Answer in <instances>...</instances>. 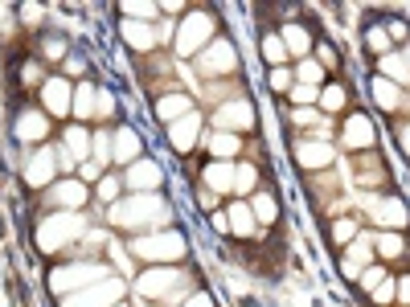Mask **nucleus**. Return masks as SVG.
<instances>
[{
  "label": "nucleus",
  "instance_id": "nucleus-1",
  "mask_svg": "<svg viewBox=\"0 0 410 307\" xmlns=\"http://www.w3.org/2000/svg\"><path fill=\"white\" fill-rule=\"evenodd\" d=\"M103 275H107V266H98V262H70V266H58L49 283H53V291L62 295V291H70V287L78 291L86 283L95 287V283H103Z\"/></svg>",
  "mask_w": 410,
  "mask_h": 307
},
{
  "label": "nucleus",
  "instance_id": "nucleus-2",
  "mask_svg": "<svg viewBox=\"0 0 410 307\" xmlns=\"http://www.w3.org/2000/svg\"><path fill=\"white\" fill-rule=\"evenodd\" d=\"M131 250H135L140 259H168V262H173V259L185 254V238L173 234V229H168V234H156V238L144 234V238H131Z\"/></svg>",
  "mask_w": 410,
  "mask_h": 307
},
{
  "label": "nucleus",
  "instance_id": "nucleus-3",
  "mask_svg": "<svg viewBox=\"0 0 410 307\" xmlns=\"http://www.w3.org/2000/svg\"><path fill=\"white\" fill-rule=\"evenodd\" d=\"M148 217H164V205L156 193H140L111 209V222H119V226H135V222H148Z\"/></svg>",
  "mask_w": 410,
  "mask_h": 307
},
{
  "label": "nucleus",
  "instance_id": "nucleus-4",
  "mask_svg": "<svg viewBox=\"0 0 410 307\" xmlns=\"http://www.w3.org/2000/svg\"><path fill=\"white\" fill-rule=\"evenodd\" d=\"M115 299H123V279H103L86 291H74L70 299H62V307H111Z\"/></svg>",
  "mask_w": 410,
  "mask_h": 307
},
{
  "label": "nucleus",
  "instance_id": "nucleus-5",
  "mask_svg": "<svg viewBox=\"0 0 410 307\" xmlns=\"http://www.w3.org/2000/svg\"><path fill=\"white\" fill-rule=\"evenodd\" d=\"M210 33H213V16L210 13H189V16H185V25L177 29V53H180V58L197 53L201 41H205Z\"/></svg>",
  "mask_w": 410,
  "mask_h": 307
},
{
  "label": "nucleus",
  "instance_id": "nucleus-6",
  "mask_svg": "<svg viewBox=\"0 0 410 307\" xmlns=\"http://www.w3.org/2000/svg\"><path fill=\"white\" fill-rule=\"evenodd\" d=\"M82 222L74 217V213H58V217H46L41 222V250H58L62 242H70V238H78Z\"/></svg>",
  "mask_w": 410,
  "mask_h": 307
},
{
  "label": "nucleus",
  "instance_id": "nucleus-7",
  "mask_svg": "<svg viewBox=\"0 0 410 307\" xmlns=\"http://www.w3.org/2000/svg\"><path fill=\"white\" fill-rule=\"evenodd\" d=\"M58 177V160H53V147H41V152H33L29 164H25V184L29 189H49Z\"/></svg>",
  "mask_w": 410,
  "mask_h": 307
},
{
  "label": "nucleus",
  "instance_id": "nucleus-8",
  "mask_svg": "<svg viewBox=\"0 0 410 307\" xmlns=\"http://www.w3.org/2000/svg\"><path fill=\"white\" fill-rule=\"evenodd\" d=\"M292 152H295V164H299V168H308V172H316V168H328V164L337 160V147L324 144V140H299Z\"/></svg>",
  "mask_w": 410,
  "mask_h": 307
},
{
  "label": "nucleus",
  "instance_id": "nucleus-9",
  "mask_svg": "<svg viewBox=\"0 0 410 307\" xmlns=\"http://www.w3.org/2000/svg\"><path fill=\"white\" fill-rule=\"evenodd\" d=\"M238 66V58H234V46H230L226 37H217L205 53H201V74H210V78H217V74H230Z\"/></svg>",
  "mask_w": 410,
  "mask_h": 307
},
{
  "label": "nucleus",
  "instance_id": "nucleus-10",
  "mask_svg": "<svg viewBox=\"0 0 410 307\" xmlns=\"http://www.w3.org/2000/svg\"><path fill=\"white\" fill-rule=\"evenodd\" d=\"M49 205H58V209L74 213L86 205V184L82 180H62V184H53L49 189Z\"/></svg>",
  "mask_w": 410,
  "mask_h": 307
},
{
  "label": "nucleus",
  "instance_id": "nucleus-11",
  "mask_svg": "<svg viewBox=\"0 0 410 307\" xmlns=\"http://www.w3.org/2000/svg\"><path fill=\"white\" fill-rule=\"evenodd\" d=\"M197 131H201V115H197V111H189L185 119L168 123V144L177 147V152H189V147L197 144Z\"/></svg>",
  "mask_w": 410,
  "mask_h": 307
},
{
  "label": "nucleus",
  "instance_id": "nucleus-12",
  "mask_svg": "<svg viewBox=\"0 0 410 307\" xmlns=\"http://www.w3.org/2000/svg\"><path fill=\"white\" fill-rule=\"evenodd\" d=\"M41 98H46V111L49 115H66V111H70V103H74L70 82H66V78H49L46 86H41Z\"/></svg>",
  "mask_w": 410,
  "mask_h": 307
},
{
  "label": "nucleus",
  "instance_id": "nucleus-13",
  "mask_svg": "<svg viewBox=\"0 0 410 307\" xmlns=\"http://www.w3.org/2000/svg\"><path fill=\"white\" fill-rule=\"evenodd\" d=\"M119 33H123V41H128L131 49H140V53H148V49L160 46V37L152 33V25H140V21H123Z\"/></svg>",
  "mask_w": 410,
  "mask_h": 307
},
{
  "label": "nucleus",
  "instance_id": "nucleus-14",
  "mask_svg": "<svg viewBox=\"0 0 410 307\" xmlns=\"http://www.w3.org/2000/svg\"><path fill=\"white\" fill-rule=\"evenodd\" d=\"M193 111V98L189 95H164V98H156V119L160 123H177V119H185V115Z\"/></svg>",
  "mask_w": 410,
  "mask_h": 307
},
{
  "label": "nucleus",
  "instance_id": "nucleus-15",
  "mask_svg": "<svg viewBox=\"0 0 410 307\" xmlns=\"http://www.w3.org/2000/svg\"><path fill=\"white\" fill-rule=\"evenodd\" d=\"M217 123H226V128H242V131H250V128H255V111H250V103H242V98H234V103H226V107L217 111Z\"/></svg>",
  "mask_w": 410,
  "mask_h": 307
},
{
  "label": "nucleus",
  "instance_id": "nucleus-16",
  "mask_svg": "<svg viewBox=\"0 0 410 307\" xmlns=\"http://www.w3.org/2000/svg\"><path fill=\"white\" fill-rule=\"evenodd\" d=\"M123 180H128L131 189H144V193H148V189H156V184H160V168H156L152 160H135Z\"/></svg>",
  "mask_w": 410,
  "mask_h": 307
},
{
  "label": "nucleus",
  "instance_id": "nucleus-17",
  "mask_svg": "<svg viewBox=\"0 0 410 307\" xmlns=\"http://www.w3.org/2000/svg\"><path fill=\"white\" fill-rule=\"evenodd\" d=\"M16 135L25 140V144H33V140H41V135H49V123L41 111H25L21 119H16Z\"/></svg>",
  "mask_w": 410,
  "mask_h": 307
},
{
  "label": "nucleus",
  "instance_id": "nucleus-18",
  "mask_svg": "<svg viewBox=\"0 0 410 307\" xmlns=\"http://www.w3.org/2000/svg\"><path fill=\"white\" fill-rule=\"evenodd\" d=\"M374 259V242H369V234H361L357 242H353V250H349V259H344V279H357V271H361V262H369Z\"/></svg>",
  "mask_w": 410,
  "mask_h": 307
},
{
  "label": "nucleus",
  "instance_id": "nucleus-19",
  "mask_svg": "<svg viewBox=\"0 0 410 307\" xmlns=\"http://www.w3.org/2000/svg\"><path fill=\"white\" fill-rule=\"evenodd\" d=\"M344 144L349 147H369L374 144V128H369L365 115H353V119L344 123Z\"/></svg>",
  "mask_w": 410,
  "mask_h": 307
},
{
  "label": "nucleus",
  "instance_id": "nucleus-20",
  "mask_svg": "<svg viewBox=\"0 0 410 307\" xmlns=\"http://www.w3.org/2000/svg\"><path fill=\"white\" fill-rule=\"evenodd\" d=\"M62 152L70 156V160H86V156H91V131L70 123V128H66V147Z\"/></svg>",
  "mask_w": 410,
  "mask_h": 307
},
{
  "label": "nucleus",
  "instance_id": "nucleus-21",
  "mask_svg": "<svg viewBox=\"0 0 410 307\" xmlns=\"http://www.w3.org/2000/svg\"><path fill=\"white\" fill-rule=\"evenodd\" d=\"M230 226H234V234H238V238H255V226H259V222H255L250 205L234 201V205H230Z\"/></svg>",
  "mask_w": 410,
  "mask_h": 307
},
{
  "label": "nucleus",
  "instance_id": "nucleus-22",
  "mask_svg": "<svg viewBox=\"0 0 410 307\" xmlns=\"http://www.w3.org/2000/svg\"><path fill=\"white\" fill-rule=\"evenodd\" d=\"M177 271H148L144 279H140V295H148V299H156V295L164 291V287H173L177 283Z\"/></svg>",
  "mask_w": 410,
  "mask_h": 307
},
{
  "label": "nucleus",
  "instance_id": "nucleus-23",
  "mask_svg": "<svg viewBox=\"0 0 410 307\" xmlns=\"http://www.w3.org/2000/svg\"><path fill=\"white\" fill-rule=\"evenodd\" d=\"M279 37H283V49H287V53H304V58H308V49H312V33L304 29V25H287V29L279 33Z\"/></svg>",
  "mask_w": 410,
  "mask_h": 307
},
{
  "label": "nucleus",
  "instance_id": "nucleus-24",
  "mask_svg": "<svg viewBox=\"0 0 410 307\" xmlns=\"http://www.w3.org/2000/svg\"><path fill=\"white\" fill-rule=\"evenodd\" d=\"M374 217L386 222V226H402V222H406V209H402V201L386 197V201H374Z\"/></svg>",
  "mask_w": 410,
  "mask_h": 307
},
{
  "label": "nucleus",
  "instance_id": "nucleus-25",
  "mask_svg": "<svg viewBox=\"0 0 410 307\" xmlns=\"http://www.w3.org/2000/svg\"><path fill=\"white\" fill-rule=\"evenodd\" d=\"M205 184H210V189H222V193H226V189H234V164H210V168H205Z\"/></svg>",
  "mask_w": 410,
  "mask_h": 307
},
{
  "label": "nucleus",
  "instance_id": "nucleus-26",
  "mask_svg": "<svg viewBox=\"0 0 410 307\" xmlns=\"http://www.w3.org/2000/svg\"><path fill=\"white\" fill-rule=\"evenodd\" d=\"M160 16V4H135V0H128L123 4V21H140V25H152Z\"/></svg>",
  "mask_w": 410,
  "mask_h": 307
},
{
  "label": "nucleus",
  "instance_id": "nucleus-27",
  "mask_svg": "<svg viewBox=\"0 0 410 307\" xmlns=\"http://www.w3.org/2000/svg\"><path fill=\"white\" fill-rule=\"evenodd\" d=\"M377 66H381V78H386V82H402V78L410 74V70H406V58H402V53H386V58H381Z\"/></svg>",
  "mask_w": 410,
  "mask_h": 307
},
{
  "label": "nucleus",
  "instance_id": "nucleus-28",
  "mask_svg": "<svg viewBox=\"0 0 410 307\" xmlns=\"http://www.w3.org/2000/svg\"><path fill=\"white\" fill-rule=\"evenodd\" d=\"M250 201H255V205H250L255 222H275V217H279V205H275V197H271V193H255Z\"/></svg>",
  "mask_w": 410,
  "mask_h": 307
},
{
  "label": "nucleus",
  "instance_id": "nucleus-29",
  "mask_svg": "<svg viewBox=\"0 0 410 307\" xmlns=\"http://www.w3.org/2000/svg\"><path fill=\"white\" fill-rule=\"evenodd\" d=\"M135 152H140V135L135 131H119V140H115V160H135Z\"/></svg>",
  "mask_w": 410,
  "mask_h": 307
},
{
  "label": "nucleus",
  "instance_id": "nucleus-30",
  "mask_svg": "<svg viewBox=\"0 0 410 307\" xmlns=\"http://www.w3.org/2000/svg\"><path fill=\"white\" fill-rule=\"evenodd\" d=\"M374 95H377V107H386V111H394L398 107V86L394 82H386V78H374Z\"/></svg>",
  "mask_w": 410,
  "mask_h": 307
},
{
  "label": "nucleus",
  "instance_id": "nucleus-31",
  "mask_svg": "<svg viewBox=\"0 0 410 307\" xmlns=\"http://www.w3.org/2000/svg\"><path fill=\"white\" fill-rule=\"evenodd\" d=\"M262 58H267V62L275 66V62H283V58H287V49H283V37H279V33H267V37H262Z\"/></svg>",
  "mask_w": 410,
  "mask_h": 307
},
{
  "label": "nucleus",
  "instance_id": "nucleus-32",
  "mask_svg": "<svg viewBox=\"0 0 410 307\" xmlns=\"http://www.w3.org/2000/svg\"><path fill=\"white\" fill-rule=\"evenodd\" d=\"M255 180H259V172H255L250 164H234V193H250Z\"/></svg>",
  "mask_w": 410,
  "mask_h": 307
},
{
  "label": "nucleus",
  "instance_id": "nucleus-33",
  "mask_svg": "<svg viewBox=\"0 0 410 307\" xmlns=\"http://www.w3.org/2000/svg\"><path fill=\"white\" fill-rule=\"evenodd\" d=\"M295 78H299V86H304V82H308V86H316V82L324 78V66L312 62V58H304V62H299V70H295Z\"/></svg>",
  "mask_w": 410,
  "mask_h": 307
},
{
  "label": "nucleus",
  "instance_id": "nucleus-34",
  "mask_svg": "<svg viewBox=\"0 0 410 307\" xmlns=\"http://www.w3.org/2000/svg\"><path fill=\"white\" fill-rule=\"evenodd\" d=\"M210 152L213 156H234V152H238V135H230V131L210 135Z\"/></svg>",
  "mask_w": 410,
  "mask_h": 307
},
{
  "label": "nucleus",
  "instance_id": "nucleus-35",
  "mask_svg": "<svg viewBox=\"0 0 410 307\" xmlns=\"http://www.w3.org/2000/svg\"><path fill=\"white\" fill-rule=\"evenodd\" d=\"M320 107L324 111H344V86H324L320 90Z\"/></svg>",
  "mask_w": 410,
  "mask_h": 307
},
{
  "label": "nucleus",
  "instance_id": "nucleus-36",
  "mask_svg": "<svg viewBox=\"0 0 410 307\" xmlns=\"http://www.w3.org/2000/svg\"><path fill=\"white\" fill-rule=\"evenodd\" d=\"M91 152H95V160L103 164V160H111V152H115V140L103 131V135H91Z\"/></svg>",
  "mask_w": 410,
  "mask_h": 307
},
{
  "label": "nucleus",
  "instance_id": "nucleus-37",
  "mask_svg": "<svg viewBox=\"0 0 410 307\" xmlns=\"http://www.w3.org/2000/svg\"><path fill=\"white\" fill-rule=\"evenodd\" d=\"M365 46L377 49V53L386 58V53H390V33H386V29H369V33H365Z\"/></svg>",
  "mask_w": 410,
  "mask_h": 307
},
{
  "label": "nucleus",
  "instance_id": "nucleus-38",
  "mask_svg": "<svg viewBox=\"0 0 410 307\" xmlns=\"http://www.w3.org/2000/svg\"><path fill=\"white\" fill-rule=\"evenodd\" d=\"M95 111V90L91 86H78V95H74V115H91Z\"/></svg>",
  "mask_w": 410,
  "mask_h": 307
},
{
  "label": "nucleus",
  "instance_id": "nucleus-39",
  "mask_svg": "<svg viewBox=\"0 0 410 307\" xmlns=\"http://www.w3.org/2000/svg\"><path fill=\"white\" fill-rule=\"evenodd\" d=\"M381 279H386V271H381V266H369V271H361V275H357V287H361V291H377V283H381Z\"/></svg>",
  "mask_w": 410,
  "mask_h": 307
},
{
  "label": "nucleus",
  "instance_id": "nucleus-40",
  "mask_svg": "<svg viewBox=\"0 0 410 307\" xmlns=\"http://www.w3.org/2000/svg\"><path fill=\"white\" fill-rule=\"evenodd\" d=\"M394 295H398V291H394V279H381V283H377V291H374V303L377 307H390Z\"/></svg>",
  "mask_w": 410,
  "mask_h": 307
},
{
  "label": "nucleus",
  "instance_id": "nucleus-41",
  "mask_svg": "<svg viewBox=\"0 0 410 307\" xmlns=\"http://www.w3.org/2000/svg\"><path fill=\"white\" fill-rule=\"evenodd\" d=\"M377 250H381V254H402V238H398V234H381V238H377Z\"/></svg>",
  "mask_w": 410,
  "mask_h": 307
},
{
  "label": "nucleus",
  "instance_id": "nucleus-42",
  "mask_svg": "<svg viewBox=\"0 0 410 307\" xmlns=\"http://www.w3.org/2000/svg\"><path fill=\"white\" fill-rule=\"evenodd\" d=\"M115 193H119V180H115V177L98 180V201H115Z\"/></svg>",
  "mask_w": 410,
  "mask_h": 307
},
{
  "label": "nucleus",
  "instance_id": "nucleus-43",
  "mask_svg": "<svg viewBox=\"0 0 410 307\" xmlns=\"http://www.w3.org/2000/svg\"><path fill=\"white\" fill-rule=\"evenodd\" d=\"M353 234H357V229H353V222H337V226H332V242H349V238H353Z\"/></svg>",
  "mask_w": 410,
  "mask_h": 307
},
{
  "label": "nucleus",
  "instance_id": "nucleus-44",
  "mask_svg": "<svg viewBox=\"0 0 410 307\" xmlns=\"http://www.w3.org/2000/svg\"><path fill=\"white\" fill-rule=\"evenodd\" d=\"M292 98H295V103H316L320 95H316V86H295Z\"/></svg>",
  "mask_w": 410,
  "mask_h": 307
},
{
  "label": "nucleus",
  "instance_id": "nucleus-45",
  "mask_svg": "<svg viewBox=\"0 0 410 307\" xmlns=\"http://www.w3.org/2000/svg\"><path fill=\"white\" fill-rule=\"evenodd\" d=\"M95 98H98V103H95V111H98V115H111V111H115V98L107 95V90H98Z\"/></svg>",
  "mask_w": 410,
  "mask_h": 307
},
{
  "label": "nucleus",
  "instance_id": "nucleus-46",
  "mask_svg": "<svg viewBox=\"0 0 410 307\" xmlns=\"http://www.w3.org/2000/svg\"><path fill=\"white\" fill-rule=\"evenodd\" d=\"M98 168H103L98 160H82L78 172H82V180H103V177H98Z\"/></svg>",
  "mask_w": 410,
  "mask_h": 307
},
{
  "label": "nucleus",
  "instance_id": "nucleus-47",
  "mask_svg": "<svg viewBox=\"0 0 410 307\" xmlns=\"http://www.w3.org/2000/svg\"><path fill=\"white\" fill-rule=\"evenodd\" d=\"M271 86H275V90H287V86H292V74H287V70H271Z\"/></svg>",
  "mask_w": 410,
  "mask_h": 307
},
{
  "label": "nucleus",
  "instance_id": "nucleus-48",
  "mask_svg": "<svg viewBox=\"0 0 410 307\" xmlns=\"http://www.w3.org/2000/svg\"><path fill=\"white\" fill-rule=\"evenodd\" d=\"M394 291H398V299H402V303L410 307V275H402V279H398V283H394Z\"/></svg>",
  "mask_w": 410,
  "mask_h": 307
},
{
  "label": "nucleus",
  "instance_id": "nucleus-49",
  "mask_svg": "<svg viewBox=\"0 0 410 307\" xmlns=\"http://www.w3.org/2000/svg\"><path fill=\"white\" fill-rule=\"evenodd\" d=\"M66 74H70V78L86 74V62H82V58H66Z\"/></svg>",
  "mask_w": 410,
  "mask_h": 307
},
{
  "label": "nucleus",
  "instance_id": "nucleus-50",
  "mask_svg": "<svg viewBox=\"0 0 410 307\" xmlns=\"http://www.w3.org/2000/svg\"><path fill=\"white\" fill-rule=\"evenodd\" d=\"M185 307H213V299L197 291V295H189V299H185Z\"/></svg>",
  "mask_w": 410,
  "mask_h": 307
},
{
  "label": "nucleus",
  "instance_id": "nucleus-51",
  "mask_svg": "<svg viewBox=\"0 0 410 307\" xmlns=\"http://www.w3.org/2000/svg\"><path fill=\"white\" fill-rule=\"evenodd\" d=\"M398 144H402V152H410V128H402V135H398Z\"/></svg>",
  "mask_w": 410,
  "mask_h": 307
},
{
  "label": "nucleus",
  "instance_id": "nucleus-52",
  "mask_svg": "<svg viewBox=\"0 0 410 307\" xmlns=\"http://www.w3.org/2000/svg\"><path fill=\"white\" fill-rule=\"evenodd\" d=\"M406 70H410V53H406Z\"/></svg>",
  "mask_w": 410,
  "mask_h": 307
}]
</instances>
